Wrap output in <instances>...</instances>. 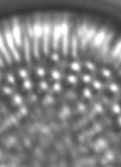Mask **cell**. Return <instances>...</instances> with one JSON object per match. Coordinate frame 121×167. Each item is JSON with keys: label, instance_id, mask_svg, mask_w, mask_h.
Segmentation results:
<instances>
[{"label": "cell", "instance_id": "6da1fadb", "mask_svg": "<svg viewBox=\"0 0 121 167\" xmlns=\"http://www.w3.org/2000/svg\"><path fill=\"white\" fill-rule=\"evenodd\" d=\"M4 37H5L6 44H7V46H8L9 50H10L11 54H12V56L14 57V59H15L16 61H20L21 60V55H20L18 50L16 49V43H15L12 34H11V31L10 28L8 25L5 26Z\"/></svg>", "mask_w": 121, "mask_h": 167}, {"label": "cell", "instance_id": "7a4b0ae2", "mask_svg": "<svg viewBox=\"0 0 121 167\" xmlns=\"http://www.w3.org/2000/svg\"><path fill=\"white\" fill-rule=\"evenodd\" d=\"M42 50L44 54H48L50 47V40H51V26L48 21H45L42 24Z\"/></svg>", "mask_w": 121, "mask_h": 167}, {"label": "cell", "instance_id": "3957f363", "mask_svg": "<svg viewBox=\"0 0 121 167\" xmlns=\"http://www.w3.org/2000/svg\"><path fill=\"white\" fill-rule=\"evenodd\" d=\"M61 39H62L63 54L67 55L69 46V28L66 21H64L61 23Z\"/></svg>", "mask_w": 121, "mask_h": 167}, {"label": "cell", "instance_id": "277c9868", "mask_svg": "<svg viewBox=\"0 0 121 167\" xmlns=\"http://www.w3.org/2000/svg\"><path fill=\"white\" fill-rule=\"evenodd\" d=\"M11 34H12L13 38L17 47H21L23 44V40L21 37V30L20 24H19L17 20H13L12 23V29H11Z\"/></svg>", "mask_w": 121, "mask_h": 167}, {"label": "cell", "instance_id": "5b68a950", "mask_svg": "<svg viewBox=\"0 0 121 167\" xmlns=\"http://www.w3.org/2000/svg\"><path fill=\"white\" fill-rule=\"evenodd\" d=\"M61 38V24L56 22L53 28V48L57 50L59 47V41Z\"/></svg>", "mask_w": 121, "mask_h": 167}, {"label": "cell", "instance_id": "8992f818", "mask_svg": "<svg viewBox=\"0 0 121 167\" xmlns=\"http://www.w3.org/2000/svg\"><path fill=\"white\" fill-rule=\"evenodd\" d=\"M0 52L3 54V56L4 57L7 63H8L9 64L11 63V57L10 52L6 47L5 41H4V39H3V35L1 34V33H0Z\"/></svg>", "mask_w": 121, "mask_h": 167}, {"label": "cell", "instance_id": "52a82bcc", "mask_svg": "<svg viewBox=\"0 0 121 167\" xmlns=\"http://www.w3.org/2000/svg\"><path fill=\"white\" fill-rule=\"evenodd\" d=\"M23 47L25 51V57L27 62L30 61V42L28 40V35L25 34L23 37Z\"/></svg>", "mask_w": 121, "mask_h": 167}, {"label": "cell", "instance_id": "ba28073f", "mask_svg": "<svg viewBox=\"0 0 121 167\" xmlns=\"http://www.w3.org/2000/svg\"><path fill=\"white\" fill-rule=\"evenodd\" d=\"M42 31H43V28H42L41 22L40 19H38L34 25V38L41 39L42 37Z\"/></svg>", "mask_w": 121, "mask_h": 167}, {"label": "cell", "instance_id": "9c48e42d", "mask_svg": "<svg viewBox=\"0 0 121 167\" xmlns=\"http://www.w3.org/2000/svg\"><path fill=\"white\" fill-rule=\"evenodd\" d=\"M106 37V34L105 30H104V29L101 30V31L96 35L94 39H93V45H94L96 47H102V45H103V41L105 40Z\"/></svg>", "mask_w": 121, "mask_h": 167}, {"label": "cell", "instance_id": "30bf717a", "mask_svg": "<svg viewBox=\"0 0 121 167\" xmlns=\"http://www.w3.org/2000/svg\"><path fill=\"white\" fill-rule=\"evenodd\" d=\"M111 38H112V34H107L105 40H104L103 45H102V50H101V53H102L103 55H105V54L107 53V51H108Z\"/></svg>", "mask_w": 121, "mask_h": 167}, {"label": "cell", "instance_id": "8fae6325", "mask_svg": "<svg viewBox=\"0 0 121 167\" xmlns=\"http://www.w3.org/2000/svg\"><path fill=\"white\" fill-rule=\"evenodd\" d=\"M78 49V41L77 37L76 35H72V54L73 57H77V55Z\"/></svg>", "mask_w": 121, "mask_h": 167}, {"label": "cell", "instance_id": "7c38bea8", "mask_svg": "<svg viewBox=\"0 0 121 167\" xmlns=\"http://www.w3.org/2000/svg\"><path fill=\"white\" fill-rule=\"evenodd\" d=\"M88 29H89V28H88V27L86 26L85 24H82L81 26H79L77 28L78 37H79L80 39L83 38V37H85V34H86V33H87L88 31Z\"/></svg>", "mask_w": 121, "mask_h": 167}, {"label": "cell", "instance_id": "4fadbf2b", "mask_svg": "<svg viewBox=\"0 0 121 167\" xmlns=\"http://www.w3.org/2000/svg\"><path fill=\"white\" fill-rule=\"evenodd\" d=\"M95 34H96V29L94 27H92V28H90L88 29L87 33H86V34H85V39H86L87 42H89V41H91V40L93 38V37H94Z\"/></svg>", "mask_w": 121, "mask_h": 167}, {"label": "cell", "instance_id": "5bb4252c", "mask_svg": "<svg viewBox=\"0 0 121 167\" xmlns=\"http://www.w3.org/2000/svg\"><path fill=\"white\" fill-rule=\"evenodd\" d=\"M121 54V40L118 41V43L116 44V46L114 48L113 51H112V57L114 59H116Z\"/></svg>", "mask_w": 121, "mask_h": 167}, {"label": "cell", "instance_id": "9a60e30c", "mask_svg": "<svg viewBox=\"0 0 121 167\" xmlns=\"http://www.w3.org/2000/svg\"><path fill=\"white\" fill-rule=\"evenodd\" d=\"M27 33H28V37L34 38V26H32L29 23L27 24Z\"/></svg>", "mask_w": 121, "mask_h": 167}, {"label": "cell", "instance_id": "2e32d148", "mask_svg": "<svg viewBox=\"0 0 121 167\" xmlns=\"http://www.w3.org/2000/svg\"><path fill=\"white\" fill-rule=\"evenodd\" d=\"M71 67H72V69L73 70V71L78 72V71L80 70V66L77 62H74V63H72V65H71Z\"/></svg>", "mask_w": 121, "mask_h": 167}, {"label": "cell", "instance_id": "e0dca14e", "mask_svg": "<svg viewBox=\"0 0 121 167\" xmlns=\"http://www.w3.org/2000/svg\"><path fill=\"white\" fill-rule=\"evenodd\" d=\"M32 82L30 80H25V82H24V87L26 89H30L32 88Z\"/></svg>", "mask_w": 121, "mask_h": 167}, {"label": "cell", "instance_id": "ac0fdd59", "mask_svg": "<svg viewBox=\"0 0 121 167\" xmlns=\"http://www.w3.org/2000/svg\"><path fill=\"white\" fill-rule=\"evenodd\" d=\"M112 110H113L114 113L115 114H119L121 112V107L119 105H117V104H116V105H113Z\"/></svg>", "mask_w": 121, "mask_h": 167}, {"label": "cell", "instance_id": "d6986e66", "mask_svg": "<svg viewBox=\"0 0 121 167\" xmlns=\"http://www.w3.org/2000/svg\"><path fill=\"white\" fill-rule=\"evenodd\" d=\"M110 90H111V92H113V93H116V92H117L119 90V87L118 85H116V84H111V85H110Z\"/></svg>", "mask_w": 121, "mask_h": 167}, {"label": "cell", "instance_id": "ffe728a7", "mask_svg": "<svg viewBox=\"0 0 121 167\" xmlns=\"http://www.w3.org/2000/svg\"><path fill=\"white\" fill-rule=\"evenodd\" d=\"M67 80H68L70 83H72V84H75V83H77V77H76L75 75H69V76L67 77Z\"/></svg>", "mask_w": 121, "mask_h": 167}, {"label": "cell", "instance_id": "44dd1931", "mask_svg": "<svg viewBox=\"0 0 121 167\" xmlns=\"http://www.w3.org/2000/svg\"><path fill=\"white\" fill-rule=\"evenodd\" d=\"M102 73H103V75H104V76H106V77H110L111 76V72H110V70L108 69H103V71H102Z\"/></svg>", "mask_w": 121, "mask_h": 167}, {"label": "cell", "instance_id": "7402d4cb", "mask_svg": "<svg viewBox=\"0 0 121 167\" xmlns=\"http://www.w3.org/2000/svg\"><path fill=\"white\" fill-rule=\"evenodd\" d=\"M93 86L96 89H99V88H102L101 83L99 82V81H98V80H94V81H93Z\"/></svg>", "mask_w": 121, "mask_h": 167}, {"label": "cell", "instance_id": "603a6c76", "mask_svg": "<svg viewBox=\"0 0 121 167\" xmlns=\"http://www.w3.org/2000/svg\"><path fill=\"white\" fill-rule=\"evenodd\" d=\"M51 76L54 80H59V78H60V75H59V73L57 71H54V72H52Z\"/></svg>", "mask_w": 121, "mask_h": 167}, {"label": "cell", "instance_id": "cb8c5ba5", "mask_svg": "<svg viewBox=\"0 0 121 167\" xmlns=\"http://www.w3.org/2000/svg\"><path fill=\"white\" fill-rule=\"evenodd\" d=\"M84 96L85 98H90L91 97V91L90 88H85L84 89Z\"/></svg>", "mask_w": 121, "mask_h": 167}, {"label": "cell", "instance_id": "d4e9b609", "mask_svg": "<svg viewBox=\"0 0 121 167\" xmlns=\"http://www.w3.org/2000/svg\"><path fill=\"white\" fill-rule=\"evenodd\" d=\"M19 74H20V76H21L22 78H26L28 76V74H27V72H26L25 69H21L19 72Z\"/></svg>", "mask_w": 121, "mask_h": 167}, {"label": "cell", "instance_id": "484cf974", "mask_svg": "<svg viewBox=\"0 0 121 167\" xmlns=\"http://www.w3.org/2000/svg\"><path fill=\"white\" fill-rule=\"evenodd\" d=\"M82 79L85 83L90 82V80H91V77H90V75H84L82 76Z\"/></svg>", "mask_w": 121, "mask_h": 167}, {"label": "cell", "instance_id": "4316f807", "mask_svg": "<svg viewBox=\"0 0 121 167\" xmlns=\"http://www.w3.org/2000/svg\"><path fill=\"white\" fill-rule=\"evenodd\" d=\"M37 73L40 75V76H43L44 75H45V70L43 68H41V67H38V70H37Z\"/></svg>", "mask_w": 121, "mask_h": 167}, {"label": "cell", "instance_id": "83f0119b", "mask_svg": "<svg viewBox=\"0 0 121 167\" xmlns=\"http://www.w3.org/2000/svg\"><path fill=\"white\" fill-rule=\"evenodd\" d=\"M8 80L9 82L11 83V84H13V83H14V81H15V78H14V76H13V75H11V74L8 75Z\"/></svg>", "mask_w": 121, "mask_h": 167}, {"label": "cell", "instance_id": "f1b7e54d", "mask_svg": "<svg viewBox=\"0 0 121 167\" xmlns=\"http://www.w3.org/2000/svg\"><path fill=\"white\" fill-rule=\"evenodd\" d=\"M86 66H87V67L90 70H93V69H94V65H93V63H92L87 62V63H86Z\"/></svg>", "mask_w": 121, "mask_h": 167}, {"label": "cell", "instance_id": "f546056e", "mask_svg": "<svg viewBox=\"0 0 121 167\" xmlns=\"http://www.w3.org/2000/svg\"><path fill=\"white\" fill-rule=\"evenodd\" d=\"M40 85H41V88H42V89H47V87H48V85H47V84L45 82V81H43V82H41Z\"/></svg>", "mask_w": 121, "mask_h": 167}, {"label": "cell", "instance_id": "4dcf8cb0", "mask_svg": "<svg viewBox=\"0 0 121 167\" xmlns=\"http://www.w3.org/2000/svg\"><path fill=\"white\" fill-rule=\"evenodd\" d=\"M60 88H61V86H60V85H59V83H56V84L54 85V89L55 90V91H59Z\"/></svg>", "mask_w": 121, "mask_h": 167}, {"label": "cell", "instance_id": "1f68e13d", "mask_svg": "<svg viewBox=\"0 0 121 167\" xmlns=\"http://www.w3.org/2000/svg\"><path fill=\"white\" fill-rule=\"evenodd\" d=\"M0 67H4V63H3V58L1 57V55H0Z\"/></svg>", "mask_w": 121, "mask_h": 167}, {"label": "cell", "instance_id": "d6a6232c", "mask_svg": "<svg viewBox=\"0 0 121 167\" xmlns=\"http://www.w3.org/2000/svg\"><path fill=\"white\" fill-rule=\"evenodd\" d=\"M52 59H54V61H57V60L59 59V56H58V54H52Z\"/></svg>", "mask_w": 121, "mask_h": 167}, {"label": "cell", "instance_id": "836d02e7", "mask_svg": "<svg viewBox=\"0 0 121 167\" xmlns=\"http://www.w3.org/2000/svg\"><path fill=\"white\" fill-rule=\"evenodd\" d=\"M96 110L98 111H99V112H101V111H103V108H102V106L99 105H96Z\"/></svg>", "mask_w": 121, "mask_h": 167}, {"label": "cell", "instance_id": "e575fe53", "mask_svg": "<svg viewBox=\"0 0 121 167\" xmlns=\"http://www.w3.org/2000/svg\"><path fill=\"white\" fill-rule=\"evenodd\" d=\"M119 125L121 126V117H119Z\"/></svg>", "mask_w": 121, "mask_h": 167}, {"label": "cell", "instance_id": "d590c367", "mask_svg": "<svg viewBox=\"0 0 121 167\" xmlns=\"http://www.w3.org/2000/svg\"><path fill=\"white\" fill-rule=\"evenodd\" d=\"M119 61L121 62V54H119Z\"/></svg>", "mask_w": 121, "mask_h": 167}]
</instances>
